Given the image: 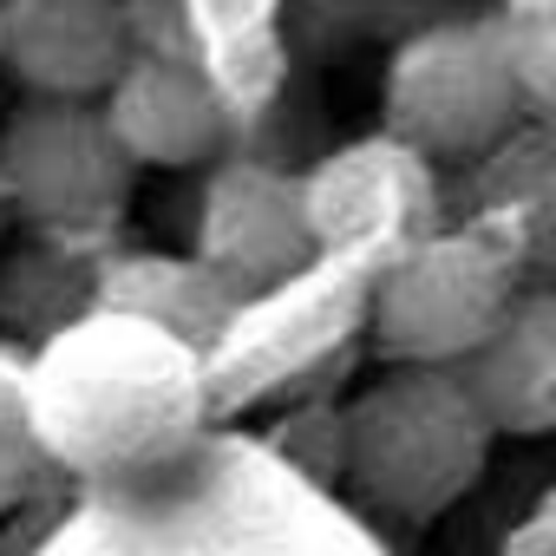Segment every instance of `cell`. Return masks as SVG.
I'll list each match as a JSON object with an SVG mask.
<instances>
[{
  "label": "cell",
  "instance_id": "6da1fadb",
  "mask_svg": "<svg viewBox=\"0 0 556 556\" xmlns=\"http://www.w3.org/2000/svg\"><path fill=\"white\" fill-rule=\"evenodd\" d=\"M197 354L105 308L66 328L34 374V426L79 471H131L177 452L197 432Z\"/></svg>",
  "mask_w": 556,
  "mask_h": 556
},
{
  "label": "cell",
  "instance_id": "7a4b0ae2",
  "mask_svg": "<svg viewBox=\"0 0 556 556\" xmlns=\"http://www.w3.org/2000/svg\"><path fill=\"white\" fill-rule=\"evenodd\" d=\"M491 445L497 432L484 426L478 400L439 367H387L341 413L348 484L400 523H432L465 504L491 465Z\"/></svg>",
  "mask_w": 556,
  "mask_h": 556
},
{
  "label": "cell",
  "instance_id": "3957f363",
  "mask_svg": "<svg viewBox=\"0 0 556 556\" xmlns=\"http://www.w3.org/2000/svg\"><path fill=\"white\" fill-rule=\"evenodd\" d=\"M517 302L510 255L478 229H426L374 282V341L393 367L458 374Z\"/></svg>",
  "mask_w": 556,
  "mask_h": 556
},
{
  "label": "cell",
  "instance_id": "277c9868",
  "mask_svg": "<svg viewBox=\"0 0 556 556\" xmlns=\"http://www.w3.org/2000/svg\"><path fill=\"white\" fill-rule=\"evenodd\" d=\"M380 112H387V138H400L426 164L484 157L530 118L491 21H439L413 34L387 66Z\"/></svg>",
  "mask_w": 556,
  "mask_h": 556
},
{
  "label": "cell",
  "instance_id": "5b68a950",
  "mask_svg": "<svg viewBox=\"0 0 556 556\" xmlns=\"http://www.w3.org/2000/svg\"><path fill=\"white\" fill-rule=\"evenodd\" d=\"M131 177L138 170L86 99H27L0 131L8 216H27L47 236H105L125 216Z\"/></svg>",
  "mask_w": 556,
  "mask_h": 556
},
{
  "label": "cell",
  "instance_id": "8992f818",
  "mask_svg": "<svg viewBox=\"0 0 556 556\" xmlns=\"http://www.w3.org/2000/svg\"><path fill=\"white\" fill-rule=\"evenodd\" d=\"M190 262H203L216 282L249 302L268 289H289L315 262L308 210H302V177L262 157H236L203 184L197 203V242Z\"/></svg>",
  "mask_w": 556,
  "mask_h": 556
},
{
  "label": "cell",
  "instance_id": "52a82bcc",
  "mask_svg": "<svg viewBox=\"0 0 556 556\" xmlns=\"http://www.w3.org/2000/svg\"><path fill=\"white\" fill-rule=\"evenodd\" d=\"M302 210L315 249H354L380 236H393L400 249V236L413 242L432 223V164L387 131L354 138L302 170Z\"/></svg>",
  "mask_w": 556,
  "mask_h": 556
},
{
  "label": "cell",
  "instance_id": "ba28073f",
  "mask_svg": "<svg viewBox=\"0 0 556 556\" xmlns=\"http://www.w3.org/2000/svg\"><path fill=\"white\" fill-rule=\"evenodd\" d=\"M125 60V0H0V66L34 99L99 105Z\"/></svg>",
  "mask_w": 556,
  "mask_h": 556
},
{
  "label": "cell",
  "instance_id": "9c48e42d",
  "mask_svg": "<svg viewBox=\"0 0 556 556\" xmlns=\"http://www.w3.org/2000/svg\"><path fill=\"white\" fill-rule=\"evenodd\" d=\"M99 118L131 170H190L210 164L229 118L216 86L197 60H125V73L105 86Z\"/></svg>",
  "mask_w": 556,
  "mask_h": 556
},
{
  "label": "cell",
  "instance_id": "30bf717a",
  "mask_svg": "<svg viewBox=\"0 0 556 556\" xmlns=\"http://www.w3.org/2000/svg\"><path fill=\"white\" fill-rule=\"evenodd\" d=\"M458 380H465V393L478 400V413L497 439L556 432V295L549 289H517L510 315L458 367Z\"/></svg>",
  "mask_w": 556,
  "mask_h": 556
},
{
  "label": "cell",
  "instance_id": "8fae6325",
  "mask_svg": "<svg viewBox=\"0 0 556 556\" xmlns=\"http://www.w3.org/2000/svg\"><path fill=\"white\" fill-rule=\"evenodd\" d=\"M99 308L184 341L190 354L216 348L242 315V302L190 255H112L99 268Z\"/></svg>",
  "mask_w": 556,
  "mask_h": 556
},
{
  "label": "cell",
  "instance_id": "7c38bea8",
  "mask_svg": "<svg viewBox=\"0 0 556 556\" xmlns=\"http://www.w3.org/2000/svg\"><path fill=\"white\" fill-rule=\"evenodd\" d=\"M491 27L510 53V73L523 86L530 118H543L556 105V0H504V14Z\"/></svg>",
  "mask_w": 556,
  "mask_h": 556
},
{
  "label": "cell",
  "instance_id": "4fadbf2b",
  "mask_svg": "<svg viewBox=\"0 0 556 556\" xmlns=\"http://www.w3.org/2000/svg\"><path fill=\"white\" fill-rule=\"evenodd\" d=\"M125 40L138 60H197L184 0H125Z\"/></svg>",
  "mask_w": 556,
  "mask_h": 556
},
{
  "label": "cell",
  "instance_id": "5bb4252c",
  "mask_svg": "<svg viewBox=\"0 0 556 556\" xmlns=\"http://www.w3.org/2000/svg\"><path fill=\"white\" fill-rule=\"evenodd\" d=\"M504 556H556V510H549V504H536V510L510 530Z\"/></svg>",
  "mask_w": 556,
  "mask_h": 556
},
{
  "label": "cell",
  "instance_id": "9a60e30c",
  "mask_svg": "<svg viewBox=\"0 0 556 556\" xmlns=\"http://www.w3.org/2000/svg\"><path fill=\"white\" fill-rule=\"evenodd\" d=\"M0 223H8V190H0Z\"/></svg>",
  "mask_w": 556,
  "mask_h": 556
}]
</instances>
